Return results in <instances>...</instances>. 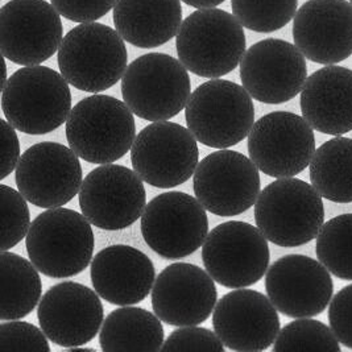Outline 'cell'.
I'll return each mask as SVG.
<instances>
[{
  "mask_svg": "<svg viewBox=\"0 0 352 352\" xmlns=\"http://www.w3.org/2000/svg\"><path fill=\"white\" fill-rule=\"evenodd\" d=\"M1 110L16 131L49 133L60 129L72 112L69 82L47 66L21 67L1 89Z\"/></svg>",
  "mask_w": 352,
  "mask_h": 352,
  "instance_id": "6da1fadb",
  "label": "cell"
},
{
  "mask_svg": "<svg viewBox=\"0 0 352 352\" xmlns=\"http://www.w3.org/2000/svg\"><path fill=\"white\" fill-rule=\"evenodd\" d=\"M61 74L73 87L100 93L122 80L129 53L116 30L100 23H80L61 43L57 52Z\"/></svg>",
  "mask_w": 352,
  "mask_h": 352,
  "instance_id": "7a4b0ae2",
  "label": "cell"
},
{
  "mask_svg": "<svg viewBox=\"0 0 352 352\" xmlns=\"http://www.w3.org/2000/svg\"><path fill=\"white\" fill-rule=\"evenodd\" d=\"M25 247L38 272L52 278H67L91 264L96 238L83 214L72 208H47L31 224Z\"/></svg>",
  "mask_w": 352,
  "mask_h": 352,
  "instance_id": "3957f363",
  "label": "cell"
},
{
  "mask_svg": "<svg viewBox=\"0 0 352 352\" xmlns=\"http://www.w3.org/2000/svg\"><path fill=\"white\" fill-rule=\"evenodd\" d=\"M245 45L239 20L219 8L192 12L182 21L176 36L179 61L202 78H221L235 70Z\"/></svg>",
  "mask_w": 352,
  "mask_h": 352,
  "instance_id": "277c9868",
  "label": "cell"
},
{
  "mask_svg": "<svg viewBox=\"0 0 352 352\" xmlns=\"http://www.w3.org/2000/svg\"><path fill=\"white\" fill-rule=\"evenodd\" d=\"M255 222L268 241L278 247L304 245L317 239L324 223L322 195L302 179L277 178L258 194Z\"/></svg>",
  "mask_w": 352,
  "mask_h": 352,
  "instance_id": "5b68a950",
  "label": "cell"
},
{
  "mask_svg": "<svg viewBox=\"0 0 352 352\" xmlns=\"http://www.w3.org/2000/svg\"><path fill=\"white\" fill-rule=\"evenodd\" d=\"M133 112L110 96L80 100L66 120V139L77 156L90 164H112L131 151L136 138Z\"/></svg>",
  "mask_w": 352,
  "mask_h": 352,
  "instance_id": "8992f818",
  "label": "cell"
},
{
  "mask_svg": "<svg viewBox=\"0 0 352 352\" xmlns=\"http://www.w3.org/2000/svg\"><path fill=\"white\" fill-rule=\"evenodd\" d=\"M185 120L201 144L228 149L248 138L255 124V106L243 86L214 78L192 91Z\"/></svg>",
  "mask_w": 352,
  "mask_h": 352,
  "instance_id": "52a82bcc",
  "label": "cell"
},
{
  "mask_svg": "<svg viewBox=\"0 0 352 352\" xmlns=\"http://www.w3.org/2000/svg\"><path fill=\"white\" fill-rule=\"evenodd\" d=\"M189 70L164 53H148L127 66L122 78L124 103L138 118L169 120L186 109L192 96Z\"/></svg>",
  "mask_w": 352,
  "mask_h": 352,
  "instance_id": "ba28073f",
  "label": "cell"
},
{
  "mask_svg": "<svg viewBox=\"0 0 352 352\" xmlns=\"http://www.w3.org/2000/svg\"><path fill=\"white\" fill-rule=\"evenodd\" d=\"M268 239L252 224H218L202 245V261L219 285L241 289L257 284L270 268Z\"/></svg>",
  "mask_w": 352,
  "mask_h": 352,
  "instance_id": "9c48e42d",
  "label": "cell"
},
{
  "mask_svg": "<svg viewBox=\"0 0 352 352\" xmlns=\"http://www.w3.org/2000/svg\"><path fill=\"white\" fill-rule=\"evenodd\" d=\"M197 142L192 131L178 123L152 122L135 138L132 168L151 186L176 188L195 173L199 164Z\"/></svg>",
  "mask_w": 352,
  "mask_h": 352,
  "instance_id": "30bf717a",
  "label": "cell"
},
{
  "mask_svg": "<svg viewBox=\"0 0 352 352\" xmlns=\"http://www.w3.org/2000/svg\"><path fill=\"white\" fill-rule=\"evenodd\" d=\"M206 208L190 194L168 192L155 197L142 215V235L148 247L168 260L190 256L208 234Z\"/></svg>",
  "mask_w": 352,
  "mask_h": 352,
  "instance_id": "8fae6325",
  "label": "cell"
},
{
  "mask_svg": "<svg viewBox=\"0 0 352 352\" xmlns=\"http://www.w3.org/2000/svg\"><path fill=\"white\" fill-rule=\"evenodd\" d=\"M248 153L267 176H297L310 165L316 153L314 131L297 113H267L255 122L248 135Z\"/></svg>",
  "mask_w": 352,
  "mask_h": 352,
  "instance_id": "7c38bea8",
  "label": "cell"
},
{
  "mask_svg": "<svg viewBox=\"0 0 352 352\" xmlns=\"http://www.w3.org/2000/svg\"><path fill=\"white\" fill-rule=\"evenodd\" d=\"M64 40L61 15L45 0H10L0 10V50L21 66L43 64Z\"/></svg>",
  "mask_w": 352,
  "mask_h": 352,
  "instance_id": "4fadbf2b",
  "label": "cell"
},
{
  "mask_svg": "<svg viewBox=\"0 0 352 352\" xmlns=\"http://www.w3.org/2000/svg\"><path fill=\"white\" fill-rule=\"evenodd\" d=\"M260 186L255 162L230 149L208 155L192 176L195 198L218 217H236L250 210L256 204Z\"/></svg>",
  "mask_w": 352,
  "mask_h": 352,
  "instance_id": "5bb4252c",
  "label": "cell"
},
{
  "mask_svg": "<svg viewBox=\"0 0 352 352\" xmlns=\"http://www.w3.org/2000/svg\"><path fill=\"white\" fill-rule=\"evenodd\" d=\"M78 199L87 221L107 231L132 226L146 208L143 179L135 170L115 164H103L85 177Z\"/></svg>",
  "mask_w": 352,
  "mask_h": 352,
  "instance_id": "9a60e30c",
  "label": "cell"
},
{
  "mask_svg": "<svg viewBox=\"0 0 352 352\" xmlns=\"http://www.w3.org/2000/svg\"><path fill=\"white\" fill-rule=\"evenodd\" d=\"M17 190L37 208H63L80 190V157L69 146L43 142L30 146L15 170Z\"/></svg>",
  "mask_w": 352,
  "mask_h": 352,
  "instance_id": "2e32d148",
  "label": "cell"
},
{
  "mask_svg": "<svg viewBox=\"0 0 352 352\" xmlns=\"http://www.w3.org/2000/svg\"><path fill=\"white\" fill-rule=\"evenodd\" d=\"M305 58L300 49L285 40H261L241 58L243 87L261 103L289 102L302 91L307 80Z\"/></svg>",
  "mask_w": 352,
  "mask_h": 352,
  "instance_id": "e0dca14e",
  "label": "cell"
},
{
  "mask_svg": "<svg viewBox=\"0 0 352 352\" xmlns=\"http://www.w3.org/2000/svg\"><path fill=\"white\" fill-rule=\"evenodd\" d=\"M265 289L277 311L290 318H310L322 314L334 294L327 268L316 258L287 255L267 271Z\"/></svg>",
  "mask_w": 352,
  "mask_h": 352,
  "instance_id": "ac0fdd59",
  "label": "cell"
},
{
  "mask_svg": "<svg viewBox=\"0 0 352 352\" xmlns=\"http://www.w3.org/2000/svg\"><path fill=\"white\" fill-rule=\"evenodd\" d=\"M100 296L86 285L64 281L47 290L37 307V320L49 340L64 349L91 342L104 322Z\"/></svg>",
  "mask_w": 352,
  "mask_h": 352,
  "instance_id": "d6986e66",
  "label": "cell"
},
{
  "mask_svg": "<svg viewBox=\"0 0 352 352\" xmlns=\"http://www.w3.org/2000/svg\"><path fill=\"white\" fill-rule=\"evenodd\" d=\"M212 327L224 347L239 352L270 349L281 330L277 309L270 297L241 288L224 294L217 302Z\"/></svg>",
  "mask_w": 352,
  "mask_h": 352,
  "instance_id": "ffe728a7",
  "label": "cell"
},
{
  "mask_svg": "<svg viewBox=\"0 0 352 352\" xmlns=\"http://www.w3.org/2000/svg\"><path fill=\"white\" fill-rule=\"evenodd\" d=\"M155 314L169 326H198L215 309V280L198 265L175 263L156 277L151 292Z\"/></svg>",
  "mask_w": 352,
  "mask_h": 352,
  "instance_id": "44dd1931",
  "label": "cell"
},
{
  "mask_svg": "<svg viewBox=\"0 0 352 352\" xmlns=\"http://www.w3.org/2000/svg\"><path fill=\"white\" fill-rule=\"evenodd\" d=\"M293 38L305 57L334 65L352 54V4L346 0H309L293 20Z\"/></svg>",
  "mask_w": 352,
  "mask_h": 352,
  "instance_id": "7402d4cb",
  "label": "cell"
},
{
  "mask_svg": "<svg viewBox=\"0 0 352 352\" xmlns=\"http://www.w3.org/2000/svg\"><path fill=\"white\" fill-rule=\"evenodd\" d=\"M91 283L100 298L116 306L144 301L156 281L152 260L138 248L118 244L96 254L91 261Z\"/></svg>",
  "mask_w": 352,
  "mask_h": 352,
  "instance_id": "603a6c76",
  "label": "cell"
},
{
  "mask_svg": "<svg viewBox=\"0 0 352 352\" xmlns=\"http://www.w3.org/2000/svg\"><path fill=\"white\" fill-rule=\"evenodd\" d=\"M301 112L313 129L333 136L352 131V70L326 65L301 91Z\"/></svg>",
  "mask_w": 352,
  "mask_h": 352,
  "instance_id": "cb8c5ba5",
  "label": "cell"
},
{
  "mask_svg": "<svg viewBox=\"0 0 352 352\" xmlns=\"http://www.w3.org/2000/svg\"><path fill=\"white\" fill-rule=\"evenodd\" d=\"M112 12L116 31L138 48L166 44L184 21L181 0H116Z\"/></svg>",
  "mask_w": 352,
  "mask_h": 352,
  "instance_id": "d4e9b609",
  "label": "cell"
},
{
  "mask_svg": "<svg viewBox=\"0 0 352 352\" xmlns=\"http://www.w3.org/2000/svg\"><path fill=\"white\" fill-rule=\"evenodd\" d=\"M162 320L153 313L122 306L111 311L99 331L103 351H161L164 346Z\"/></svg>",
  "mask_w": 352,
  "mask_h": 352,
  "instance_id": "484cf974",
  "label": "cell"
},
{
  "mask_svg": "<svg viewBox=\"0 0 352 352\" xmlns=\"http://www.w3.org/2000/svg\"><path fill=\"white\" fill-rule=\"evenodd\" d=\"M310 182L322 198L352 202V139L336 136L316 149L309 165Z\"/></svg>",
  "mask_w": 352,
  "mask_h": 352,
  "instance_id": "4316f807",
  "label": "cell"
},
{
  "mask_svg": "<svg viewBox=\"0 0 352 352\" xmlns=\"http://www.w3.org/2000/svg\"><path fill=\"white\" fill-rule=\"evenodd\" d=\"M1 320H21L40 304L43 283L32 261L1 251Z\"/></svg>",
  "mask_w": 352,
  "mask_h": 352,
  "instance_id": "83f0119b",
  "label": "cell"
},
{
  "mask_svg": "<svg viewBox=\"0 0 352 352\" xmlns=\"http://www.w3.org/2000/svg\"><path fill=\"white\" fill-rule=\"evenodd\" d=\"M316 252L329 272L352 281V214L338 215L323 223Z\"/></svg>",
  "mask_w": 352,
  "mask_h": 352,
  "instance_id": "f1b7e54d",
  "label": "cell"
},
{
  "mask_svg": "<svg viewBox=\"0 0 352 352\" xmlns=\"http://www.w3.org/2000/svg\"><path fill=\"white\" fill-rule=\"evenodd\" d=\"M298 0H231L232 14L241 25L257 33L284 28L297 14Z\"/></svg>",
  "mask_w": 352,
  "mask_h": 352,
  "instance_id": "f546056e",
  "label": "cell"
},
{
  "mask_svg": "<svg viewBox=\"0 0 352 352\" xmlns=\"http://www.w3.org/2000/svg\"><path fill=\"white\" fill-rule=\"evenodd\" d=\"M273 351H340L334 331L320 320L297 318L284 326L273 343Z\"/></svg>",
  "mask_w": 352,
  "mask_h": 352,
  "instance_id": "4dcf8cb0",
  "label": "cell"
},
{
  "mask_svg": "<svg viewBox=\"0 0 352 352\" xmlns=\"http://www.w3.org/2000/svg\"><path fill=\"white\" fill-rule=\"evenodd\" d=\"M25 197L15 189L0 186V215H1V251L16 247L27 238L31 228V212Z\"/></svg>",
  "mask_w": 352,
  "mask_h": 352,
  "instance_id": "1f68e13d",
  "label": "cell"
},
{
  "mask_svg": "<svg viewBox=\"0 0 352 352\" xmlns=\"http://www.w3.org/2000/svg\"><path fill=\"white\" fill-rule=\"evenodd\" d=\"M0 351L49 352L50 346L41 327L15 320L0 326Z\"/></svg>",
  "mask_w": 352,
  "mask_h": 352,
  "instance_id": "d6a6232c",
  "label": "cell"
},
{
  "mask_svg": "<svg viewBox=\"0 0 352 352\" xmlns=\"http://www.w3.org/2000/svg\"><path fill=\"white\" fill-rule=\"evenodd\" d=\"M224 344L217 333L206 327L184 326L175 330L164 342L161 351L223 352Z\"/></svg>",
  "mask_w": 352,
  "mask_h": 352,
  "instance_id": "836d02e7",
  "label": "cell"
},
{
  "mask_svg": "<svg viewBox=\"0 0 352 352\" xmlns=\"http://www.w3.org/2000/svg\"><path fill=\"white\" fill-rule=\"evenodd\" d=\"M329 320L339 343L352 350V284L340 289L333 297Z\"/></svg>",
  "mask_w": 352,
  "mask_h": 352,
  "instance_id": "e575fe53",
  "label": "cell"
},
{
  "mask_svg": "<svg viewBox=\"0 0 352 352\" xmlns=\"http://www.w3.org/2000/svg\"><path fill=\"white\" fill-rule=\"evenodd\" d=\"M58 14L76 23H93L106 16L116 0H50Z\"/></svg>",
  "mask_w": 352,
  "mask_h": 352,
  "instance_id": "d590c367",
  "label": "cell"
},
{
  "mask_svg": "<svg viewBox=\"0 0 352 352\" xmlns=\"http://www.w3.org/2000/svg\"><path fill=\"white\" fill-rule=\"evenodd\" d=\"M1 138H3V155H1V179L16 170L17 164L21 157L20 142L16 129L7 120H1Z\"/></svg>",
  "mask_w": 352,
  "mask_h": 352,
  "instance_id": "8d00e7d4",
  "label": "cell"
},
{
  "mask_svg": "<svg viewBox=\"0 0 352 352\" xmlns=\"http://www.w3.org/2000/svg\"><path fill=\"white\" fill-rule=\"evenodd\" d=\"M181 1L198 10H206V8H215L217 6L222 4L224 0H181Z\"/></svg>",
  "mask_w": 352,
  "mask_h": 352,
  "instance_id": "74e56055",
  "label": "cell"
},
{
  "mask_svg": "<svg viewBox=\"0 0 352 352\" xmlns=\"http://www.w3.org/2000/svg\"><path fill=\"white\" fill-rule=\"evenodd\" d=\"M351 4H352V0H351Z\"/></svg>",
  "mask_w": 352,
  "mask_h": 352,
  "instance_id": "f35d334b",
  "label": "cell"
}]
</instances>
